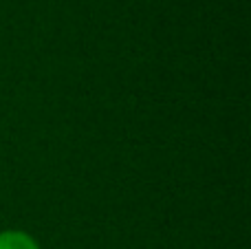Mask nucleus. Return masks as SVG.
Segmentation results:
<instances>
[{
	"mask_svg": "<svg viewBox=\"0 0 251 249\" xmlns=\"http://www.w3.org/2000/svg\"><path fill=\"white\" fill-rule=\"evenodd\" d=\"M0 249H40L38 243L25 232H2Z\"/></svg>",
	"mask_w": 251,
	"mask_h": 249,
	"instance_id": "f257e3e1",
	"label": "nucleus"
}]
</instances>
